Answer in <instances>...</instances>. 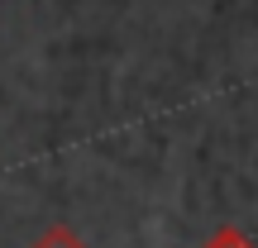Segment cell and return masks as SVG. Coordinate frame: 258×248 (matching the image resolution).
<instances>
[{
	"instance_id": "1",
	"label": "cell",
	"mask_w": 258,
	"mask_h": 248,
	"mask_svg": "<svg viewBox=\"0 0 258 248\" xmlns=\"http://www.w3.org/2000/svg\"><path fill=\"white\" fill-rule=\"evenodd\" d=\"M29 248H86V243H82V234H77L72 224H48Z\"/></svg>"
}]
</instances>
